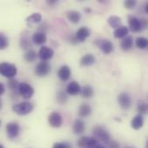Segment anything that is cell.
<instances>
[{"label":"cell","instance_id":"6","mask_svg":"<svg viewBox=\"0 0 148 148\" xmlns=\"http://www.w3.org/2000/svg\"><path fill=\"white\" fill-rule=\"evenodd\" d=\"M95 44L101 49V51L106 55H108L114 51V45L111 41L107 39H99L95 41Z\"/></svg>","mask_w":148,"mask_h":148},{"label":"cell","instance_id":"13","mask_svg":"<svg viewBox=\"0 0 148 148\" xmlns=\"http://www.w3.org/2000/svg\"><path fill=\"white\" fill-rule=\"evenodd\" d=\"M128 23H129V28L131 31L133 32H139L142 30L141 25H140V21L138 17L134 16H128Z\"/></svg>","mask_w":148,"mask_h":148},{"label":"cell","instance_id":"29","mask_svg":"<svg viewBox=\"0 0 148 148\" xmlns=\"http://www.w3.org/2000/svg\"><path fill=\"white\" fill-rule=\"evenodd\" d=\"M135 45L140 49H145L148 46V40L146 37L140 36L135 40Z\"/></svg>","mask_w":148,"mask_h":148},{"label":"cell","instance_id":"15","mask_svg":"<svg viewBox=\"0 0 148 148\" xmlns=\"http://www.w3.org/2000/svg\"><path fill=\"white\" fill-rule=\"evenodd\" d=\"M57 75H58V77L61 81L62 82H66L68 81L70 76H71V69L69 66L67 65H63L59 69H58V72H57Z\"/></svg>","mask_w":148,"mask_h":148},{"label":"cell","instance_id":"34","mask_svg":"<svg viewBox=\"0 0 148 148\" xmlns=\"http://www.w3.org/2000/svg\"><path fill=\"white\" fill-rule=\"evenodd\" d=\"M136 3H137V2L135 0H127L124 2V6L127 10H132L135 7Z\"/></svg>","mask_w":148,"mask_h":148},{"label":"cell","instance_id":"28","mask_svg":"<svg viewBox=\"0 0 148 148\" xmlns=\"http://www.w3.org/2000/svg\"><path fill=\"white\" fill-rule=\"evenodd\" d=\"M26 21L31 23H39L42 21V15L39 12H35L26 17Z\"/></svg>","mask_w":148,"mask_h":148},{"label":"cell","instance_id":"20","mask_svg":"<svg viewBox=\"0 0 148 148\" xmlns=\"http://www.w3.org/2000/svg\"><path fill=\"white\" fill-rule=\"evenodd\" d=\"M32 41L34 43L37 44V45H42L43 43L46 42L47 41V36L45 33H42V32H36L33 34L32 36Z\"/></svg>","mask_w":148,"mask_h":148},{"label":"cell","instance_id":"36","mask_svg":"<svg viewBox=\"0 0 148 148\" xmlns=\"http://www.w3.org/2000/svg\"><path fill=\"white\" fill-rule=\"evenodd\" d=\"M107 148H121V145L115 140H110L108 144H107Z\"/></svg>","mask_w":148,"mask_h":148},{"label":"cell","instance_id":"8","mask_svg":"<svg viewBox=\"0 0 148 148\" xmlns=\"http://www.w3.org/2000/svg\"><path fill=\"white\" fill-rule=\"evenodd\" d=\"M6 133L9 139L13 140L16 138L20 133V126L16 122H10L6 125Z\"/></svg>","mask_w":148,"mask_h":148},{"label":"cell","instance_id":"45","mask_svg":"<svg viewBox=\"0 0 148 148\" xmlns=\"http://www.w3.org/2000/svg\"><path fill=\"white\" fill-rule=\"evenodd\" d=\"M125 148H135L134 147H125Z\"/></svg>","mask_w":148,"mask_h":148},{"label":"cell","instance_id":"25","mask_svg":"<svg viewBox=\"0 0 148 148\" xmlns=\"http://www.w3.org/2000/svg\"><path fill=\"white\" fill-rule=\"evenodd\" d=\"M37 56H38V55H37L36 51H35L34 49H30L27 50V51L24 53V55H23V59H24V61L27 62H35V61L36 60Z\"/></svg>","mask_w":148,"mask_h":148},{"label":"cell","instance_id":"18","mask_svg":"<svg viewBox=\"0 0 148 148\" xmlns=\"http://www.w3.org/2000/svg\"><path fill=\"white\" fill-rule=\"evenodd\" d=\"M134 46V37L132 36H127L121 42V48L124 51L130 50Z\"/></svg>","mask_w":148,"mask_h":148},{"label":"cell","instance_id":"30","mask_svg":"<svg viewBox=\"0 0 148 148\" xmlns=\"http://www.w3.org/2000/svg\"><path fill=\"white\" fill-rule=\"evenodd\" d=\"M8 47H9V39L7 36L4 33L0 32V50H3Z\"/></svg>","mask_w":148,"mask_h":148},{"label":"cell","instance_id":"38","mask_svg":"<svg viewBox=\"0 0 148 148\" xmlns=\"http://www.w3.org/2000/svg\"><path fill=\"white\" fill-rule=\"evenodd\" d=\"M4 92H5V87L2 82H0V96L3 95L4 94Z\"/></svg>","mask_w":148,"mask_h":148},{"label":"cell","instance_id":"11","mask_svg":"<svg viewBox=\"0 0 148 148\" xmlns=\"http://www.w3.org/2000/svg\"><path fill=\"white\" fill-rule=\"evenodd\" d=\"M91 35V30L88 27H81L74 35L77 42H83L87 38H88Z\"/></svg>","mask_w":148,"mask_h":148},{"label":"cell","instance_id":"47","mask_svg":"<svg viewBox=\"0 0 148 148\" xmlns=\"http://www.w3.org/2000/svg\"><path fill=\"white\" fill-rule=\"evenodd\" d=\"M0 127H1V121H0Z\"/></svg>","mask_w":148,"mask_h":148},{"label":"cell","instance_id":"16","mask_svg":"<svg viewBox=\"0 0 148 148\" xmlns=\"http://www.w3.org/2000/svg\"><path fill=\"white\" fill-rule=\"evenodd\" d=\"M81 86L77 82H71L68 84L66 92L70 95H77L81 93Z\"/></svg>","mask_w":148,"mask_h":148},{"label":"cell","instance_id":"39","mask_svg":"<svg viewBox=\"0 0 148 148\" xmlns=\"http://www.w3.org/2000/svg\"><path fill=\"white\" fill-rule=\"evenodd\" d=\"M47 3H48L49 5H53V4H55V3H57V0H48Z\"/></svg>","mask_w":148,"mask_h":148},{"label":"cell","instance_id":"41","mask_svg":"<svg viewBox=\"0 0 148 148\" xmlns=\"http://www.w3.org/2000/svg\"><path fill=\"white\" fill-rule=\"evenodd\" d=\"M85 12H88V13H89V12H91L92 11V9H90V8H85Z\"/></svg>","mask_w":148,"mask_h":148},{"label":"cell","instance_id":"32","mask_svg":"<svg viewBox=\"0 0 148 148\" xmlns=\"http://www.w3.org/2000/svg\"><path fill=\"white\" fill-rule=\"evenodd\" d=\"M147 110H148V106L147 102H140L138 107H137V111L139 112V114L140 115H144V114H147Z\"/></svg>","mask_w":148,"mask_h":148},{"label":"cell","instance_id":"35","mask_svg":"<svg viewBox=\"0 0 148 148\" xmlns=\"http://www.w3.org/2000/svg\"><path fill=\"white\" fill-rule=\"evenodd\" d=\"M52 148H72V146L68 142H56Z\"/></svg>","mask_w":148,"mask_h":148},{"label":"cell","instance_id":"43","mask_svg":"<svg viewBox=\"0 0 148 148\" xmlns=\"http://www.w3.org/2000/svg\"><path fill=\"white\" fill-rule=\"evenodd\" d=\"M2 108H3V102H2V100L0 98V110L2 109Z\"/></svg>","mask_w":148,"mask_h":148},{"label":"cell","instance_id":"22","mask_svg":"<svg viewBox=\"0 0 148 148\" xmlns=\"http://www.w3.org/2000/svg\"><path fill=\"white\" fill-rule=\"evenodd\" d=\"M144 126V118L142 115L138 114L136 116H134L131 121V127L132 128H134V130H139L142 127Z\"/></svg>","mask_w":148,"mask_h":148},{"label":"cell","instance_id":"24","mask_svg":"<svg viewBox=\"0 0 148 148\" xmlns=\"http://www.w3.org/2000/svg\"><path fill=\"white\" fill-rule=\"evenodd\" d=\"M67 17H68L69 21L71 22L72 23H77L80 22V20L82 18V15L79 11L70 10L67 13Z\"/></svg>","mask_w":148,"mask_h":148},{"label":"cell","instance_id":"33","mask_svg":"<svg viewBox=\"0 0 148 148\" xmlns=\"http://www.w3.org/2000/svg\"><path fill=\"white\" fill-rule=\"evenodd\" d=\"M7 85H8V88L11 90V92H12V93H15V92L16 91L17 88H18L19 83H18L17 80L12 78V79H10V80H9Z\"/></svg>","mask_w":148,"mask_h":148},{"label":"cell","instance_id":"5","mask_svg":"<svg viewBox=\"0 0 148 148\" xmlns=\"http://www.w3.org/2000/svg\"><path fill=\"white\" fill-rule=\"evenodd\" d=\"M78 147L80 148H97L100 141L93 137H82L78 140Z\"/></svg>","mask_w":148,"mask_h":148},{"label":"cell","instance_id":"14","mask_svg":"<svg viewBox=\"0 0 148 148\" xmlns=\"http://www.w3.org/2000/svg\"><path fill=\"white\" fill-rule=\"evenodd\" d=\"M20 47L23 50H29L31 47V42L29 36V34L26 30L23 31L20 36Z\"/></svg>","mask_w":148,"mask_h":148},{"label":"cell","instance_id":"21","mask_svg":"<svg viewBox=\"0 0 148 148\" xmlns=\"http://www.w3.org/2000/svg\"><path fill=\"white\" fill-rule=\"evenodd\" d=\"M73 131L75 134H82L85 131V123L81 119H76L73 124Z\"/></svg>","mask_w":148,"mask_h":148},{"label":"cell","instance_id":"10","mask_svg":"<svg viewBox=\"0 0 148 148\" xmlns=\"http://www.w3.org/2000/svg\"><path fill=\"white\" fill-rule=\"evenodd\" d=\"M117 101H118L120 107L124 110L129 109L132 105L131 97L127 93H121L117 97Z\"/></svg>","mask_w":148,"mask_h":148},{"label":"cell","instance_id":"40","mask_svg":"<svg viewBox=\"0 0 148 148\" xmlns=\"http://www.w3.org/2000/svg\"><path fill=\"white\" fill-rule=\"evenodd\" d=\"M144 10H145V12L147 14L148 13V3H147L145 4V8H144Z\"/></svg>","mask_w":148,"mask_h":148},{"label":"cell","instance_id":"44","mask_svg":"<svg viewBox=\"0 0 148 148\" xmlns=\"http://www.w3.org/2000/svg\"><path fill=\"white\" fill-rule=\"evenodd\" d=\"M0 148H4V147H3L2 144H0Z\"/></svg>","mask_w":148,"mask_h":148},{"label":"cell","instance_id":"37","mask_svg":"<svg viewBox=\"0 0 148 148\" xmlns=\"http://www.w3.org/2000/svg\"><path fill=\"white\" fill-rule=\"evenodd\" d=\"M140 25H141V29H147V20L146 19V18H140Z\"/></svg>","mask_w":148,"mask_h":148},{"label":"cell","instance_id":"23","mask_svg":"<svg viewBox=\"0 0 148 148\" xmlns=\"http://www.w3.org/2000/svg\"><path fill=\"white\" fill-rule=\"evenodd\" d=\"M91 114H92V108L90 107V105L87 103H83L80 106L79 111H78V114L80 117L85 118V117L89 116Z\"/></svg>","mask_w":148,"mask_h":148},{"label":"cell","instance_id":"2","mask_svg":"<svg viewBox=\"0 0 148 148\" xmlns=\"http://www.w3.org/2000/svg\"><path fill=\"white\" fill-rule=\"evenodd\" d=\"M34 109V105L28 101L20 102L13 105L12 111L18 115H27L30 114Z\"/></svg>","mask_w":148,"mask_h":148},{"label":"cell","instance_id":"42","mask_svg":"<svg viewBox=\"0 0 148 148\" xmlns=\"http://www.w3.org/2000/svg\"><path fill=\"white\" fill-rule=\"evenodd\" d=\"M97 148H107V147H105L104 145H102V144H101V143H100V144L98 145Z\"/></svg>","mask_w":148,"mask_h":148},{"label":"cell","instance_id":"7","mask_svg":"<svg viewBox=\"0 0 148 148\" xmlns=\"http://www.w3.org/2000/svg\"><path fill=\"white\" fill-rule=\"evenodd\" d=\"M50 72H51V66L48 62H39L35 69V74H36V75H37L39 77L46 76Z\"/></svg>","mask_w":148,"mask_h":148},{"label":"cell","instance_id":"3","mask_svg":"<svg viewBox=\"0 0 148 148\" xmlns=\"http://www.w3.org/2000/svg\"><path fill=\"white\" fill-rule=\"evenodd\" d=\"M93 134H94V137L95 139H97L99 141H101L102 143H104L106 145L108 144L111 140L109 133L103 127L97 126V127H94Z\"/></svg>","mask_w":148,"mask_h":148},{"label":"cell","instance_id":"46","mask_svg":"<svg viewBox=\"0 0 148 148\" xmlns=\"http://www.w3.org/2000/svg\"><path fill=\"white\" fill-rule=\"evenodd\" d=\"M146 148H148V141L147 142V145H146Z\"/></svg>","mask_w":148,"mask_h":148},{"label":"cell","instance_id":"27","mask_svg":"<svg viewBox=\"0 0 148 148\" xmlns=\"http://www.w3.org/2000/svg\"><path fill=\"white\" fill-rule=\"evenodd\" d=\"M81 93L85 99H89L94 95V89L91 86L86 85L81 89Z\"/></svg>","mask_w":148,"mask_h":148},{"label":"cell","instance_id":"9","mask_svg":"<svg viewBox=\"0 0 148 148\" xmlns=\"http://www.w3.org/2000/svg\"><path fill=\"white\" fill-rule=\"evenodd\" d=\"M48 122L51 127H60L62 125V117L58 112H52L48 116Z\"/></svg>","mask_w":148,"mask_h":148},{"label":"cell","instance_id":"26","mask_svg":"<svg viewBox=\"0 0 148 148\" xmlns=\"http://www.w3.org/2000/svg\"><path fill=\"white\" fill-rule=\"evenodd\" d=\"M108 23L113 29H117L121 24V18L117 16H111L108 18Z\"/></svg>","mask_w":148,"mask_h":148},{"label":"cell","instance_id":"31","mask_svg":"<svg viewBox=\"0 0 148 148\" xmlns=\"http://www.w3.org/2000/svg\"><path fill=\"white\" fill-rule=\"evenodd\" d=\"M68 101V97L67 95L63 92V91H59L56 94V101L58 104L60 105H64Z\"/></svg>","mask_w":148,"mask_h":148},{"label":"cell","instance_id":"19","mask_svg":"<svg viewBox=\"0 0 148 148\" xmlns=\"http://www.w3.org/2000/svg\"><path fill=\"white\" fill-rule=\"evenodd\" d=\"M95 62V56L93 54H86L80 60V64L82 67L91 66Z\"/></svg>","mask_w":148,"mask_h":148},{"label":"cell","instance_id":"17","mask_svg":"<svg viewBox=\"0 0 148 148\" xmlns=\"http://www.w3.org/2000/svg\"><path fill=\"white\" fill-rule=\"evenodd\" d=\"M128 32H129L128 27H127L125 25H121L119 28L114 29V36L117 39H123L124 37H126L128 35Z\"/></svg>","mask_w":148,"mask_h":148},{"label":"cell","instance_id":"1","mask_svg":"<svg viewBox=\"0 0 148 148\" xmlns=\"http://www.w3.org/2000/svg\"><path fill=\"white\" fill-rule=\"evenodd\" d=\"M16 74H17V69L16 65L7 62H0V75H1L8 79H12L16 75Z\"/></svg>","mask_w":148,"mask_h":148},{"label":"cell","instance_id":"4","mask_svg":"<svg viewBox=\"0 0 148 148\" xmlns=\"http://www.w3.org/2000/svg\"><path fill=\"white\" fill-rule=\"evenodd\" d=\"M17 91L19 93V95L21 96H23V99H30L34 93H35V90L34 88H32L31 85H29V83L27 82H21L19 83L18 85V88H17Z\"/></svg>","mask_w":148,"mask_h":148},{"label":"cell","instance_id":"12","mask_svg":"<svg viewBox=\"0 0 148 148\" xmlns=\"http://www.w3.org/2000/svg\"><path fill=\"white\" fill-rule=\"evenodd\" d=\"M54 50L51 48H49L47 46H42L39 49L38 52V56L42 62H47L48 60L51 59L54 56Z\"/></svg>","mask_w":148,"mask_h":148}]
</instances>
